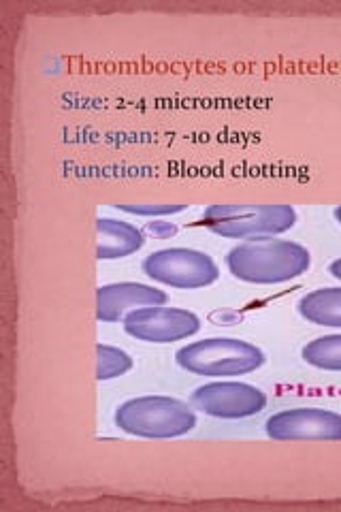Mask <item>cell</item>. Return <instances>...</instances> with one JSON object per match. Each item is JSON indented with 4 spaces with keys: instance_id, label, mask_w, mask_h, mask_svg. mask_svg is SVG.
I'll list each match as a JSON object with an SVG mask.
<instances>
[{
    "instance_id": "12",
    "label": "cell",
    "mask_w": 341,
    "mask_h": 512,
    "mask_svg": "<svg viewBox=\"0 0 341 512\" xmlns=\"http://www.w3.org/2000/svg\"><path fill=\"white\" fill-rule=\"evenodd\" d=\"M301 359L322 372H341V333L322 335L307 342L301 350Z\"/></svg>"
},
{
    "instance_id": "11",
    "label": "cell",
    "mask_w": 341,
    "mask_h": 512,
    "mask_svg": "<svg viewBox=\"0 0 341 512\" xmlns=\"http://www.w3.org/2000/svg\"><path fill=\"white\" fill-rule=\"evenodd\" d=\"M299 314L316 327L341 329V286L316 288L297 303Z\"/></svg>"
},
{
    "instance_id": "2",
    "label": "cell",
    "mask_w": 341,
    "mask_h": 512,
    "mask_svg": "<svg viewBox=\"0 0 341 512\" xmlns=\"http://www.w3.org/2000/svg\"><path fill=\"white\" fill-rule=\"evenodd\" d=\"M116 427L128 436L145 440H173L188 436L197 427V412L192 404L169 395H141L120 404Z\"/></svg>"
},
{
    "instance_id": "1",
    "label": "cell",
    "mask_w": 341,
    "mask_h": 512,
    "mask_svg": "<svg viewBox=\"0 0 341 512\" xmlns=\"http://www.w3.org/2000/svg\"><path fill=\"white\" fill-rule=\"evenodd\" d=\"M229 274L248 284H286L301 278L312 267V252L290 239H248L226 252Z\"/></svg>"
},
{
    "instance_id": "15",
    "label": "cell",
    "mask_w": 341,
    "mask_h": 512,
    "mask_svg": "<svg viewBox=\"0 0 341 512\" xmlns=\"http://www.w3.org/2000/svg\"><path fill=\"white\" fill-rule=\"evenodd\" d=\"M148 229H150L154 235H160V237H167V235H173V233H175L173 224H167V222H150Z\"/></svg>"
},
{
    "instance_id": "10",
    "label": "cell",
    "mask_w": 341,
    "mask_h": 512,
    "mask_svg": "<svg viewBox=\"0 0 341 512\" xmlns=\"http://www.w3.org/2000/svg\"><path fill=\"white\" fill-rule=\"evenodd\" d=\"M96 259L99 261H118L126 259L145 246V233L133 222L116 220V218H99L96 220Z\"/></svg>"
},
{
    "instance_id": "17",
    "label": "cell",
    "mask_w": 341,
    "mask_h": 512,
    "mask_svg": "<svg viewBox=\"0 0 341 512\" xmlns=\"http://www.w3.org/2000/svg\"><path fill=\"white\" fill-rule=\"evenodd\" d=\"M333 216H335V220L341 224V205H337L335 210H333Z\"/></svg>"
},
{
    "instance_id": "8",
    "label": "cell",
    "mask_w": 341,
    "mask_h": 512,
    "mask_svg": "<svg viewBox=\"0 0 341 512\" xmlns=\"http://www.w3.org/2000/svg\"><path fill=\"white\" fill-rule=\"evenodd\" d=\"M265 434L278 442H341V412L329 408H286L271 414Z\"/></svg>"
},
{
    "instance_id": "14",
    "label": "cell",
    "mask_w": 341,
    "mask_h": 512,
    "mask_svg": "<svg viewBox=\"0 0 341 512\" xmlns=\"http://www.w3.org/2000/svg\"><path fill=\"white\" fill-rule=\"evenodd\" d=\"M118 210L137 214V216H165V214H177L184 212L186 205H116Z\"/></svg>"
},
{
    "instance_id": "13",
    "label": "cell",
    "mask_w": 341,
    "mask_h": 512,
    "mask_svg": "<svg viewBox=\"0 0 341 512\" xmlns=\"http://www.w3.org/2000/svg\"><path fill=\"white\" fill-rule=\"evenodd\" d=\"M96 359H99V367H96V378L101 382L120 378L133 370V357L126 350L109 344L96 346Z\"/></svg>"
},
{
    "instance_id": "4",
    "label": "cell",
    "mask_w": 341,
    "mask_h": 512,
    "mask_svg": "<svg viewBox=\"0 0 341 512\" xmlns=\"http://www.w3.org/2000/svg\"><path fill=\"white\" fill-rule=\"evenodd\" d=\"M203 227L226 239H263L295 229L299 214L292 205H209Z\"/></svg>"
},
{
    "instance_id": "6",
    "label": "cell",
    "mask_w": 341,
    "mask_h": 512,
    "mask_svg": "<svg viewBox=\"0 0 341 512\" xmlns=\"http://www.w3.org/2000/svg\"><path fill=\"white\" fill-rule=\"evenodd\" d=\"M190 404L205 416L235 421L263 412L267 408V393L250 382L214 380L194 389Z\"/></svg>"
},
{
    "instance_id": "16",
    "label": "cell",
    "mask_w": 341,
    "mask_h": 512,
    "mask_svg": "<svg viewBox=\"0 0 341 512\" xmlns=\"http://www.w3.org/2000/svg\"><path fill=\"white\" fill-rule=\"evenodd\" d=\"M329 274H331L335 280L341 282V256L329 265Z\"/></svg>"
},
{
    "instance_id": "5",
    "label": "cell",
    "mask_w": 341,
    "mask_h": 512,
    "mask_svg": "<svg viewBox=\"0 0 341 512\" xmlns=\"http://www.w3.org/2000/svg\"><path fill=\"white\" fill-rule=\"evenodd\" d=\"M143 274L152 282L180 291H197L220 278V267L207 252L194 248H162L148 254L141 263Z\"/></svg>"
},
{
    "instance_id": "9",
    "label": "cell",
    "mask_w": 341,
    "mask_h": 512,
    "mask_svg": "<svg viewBox=\"0 0 341 512\" xmlns=\"http://www.w3.org/2000/svg\"><path fill=\"white\" fill-rule=\"evenodd\" d=\"M167 293L143 282H113L96 291V318L101 323H122L128 312L145 306H165Z\"/></svg>"
},
{
    "instance_id": "7",
    "label": "cell",
    "mask_w": 341,
    "mask_h": 512,
    "mask_svg": "<svg viewBox=\"0 0 341 512\" xmlns=\"http://www.w3.org/2000/svg\"><path fill=\"white\" fill-rule=\"evenodd\" d=\"M124 331L145 344H173L201 331V318L184 308L145 306L128 312L122 320Z\"/></svg>"
},
{
    "instance_id": "3",
    "label": "cell",
    "mask_w": 341,
    "mask_h": 512,
    "mask_svg": "<svg viewBox=\"0 0 341 512\" xmlns=\"http://www.w3.org/2000/svg\"><path fill=\"white\" fill-rule=\"evenodd\" d=\"M182 370L214 380L246 376L261 370L267 357L256 344L241 338H205L175 352Z\"/></svg>"
}]
</instances>
